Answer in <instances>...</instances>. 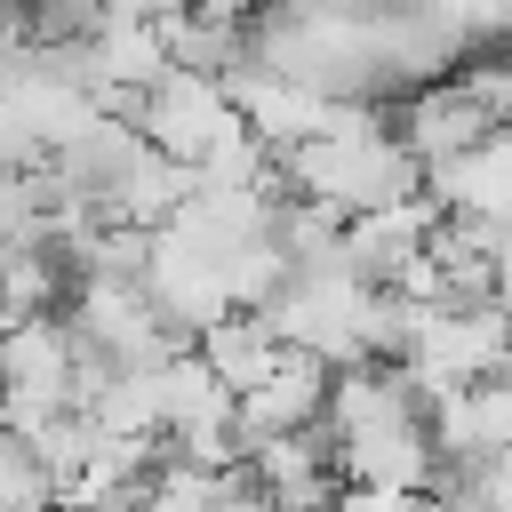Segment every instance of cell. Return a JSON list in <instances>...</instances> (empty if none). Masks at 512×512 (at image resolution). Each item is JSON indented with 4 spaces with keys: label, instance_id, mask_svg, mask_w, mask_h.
<instances>
[{
    "label": "cell",
    "instance_id": "obj_1",
    "mask_svg": "<svg viewBox=\"0 0 512 512\" xmlns=\"http://www.w3.org/2000/svg\"><path fill=\"white\" fill-rule=\"evenodd\" d=\"M0 512H48V472L32 464L24 432L0 424Z\"/></svg>",
    "mask_w": 512,
    "mask_h": 512
},
{
    "label": "cell",
    "instance_id": "obj_2",
    "mask_svg": "<svg viewBox=\"0 0 512 512\" xmlns=\"http://www.w3.org/2000/svg\"><path fill=\"white\" fill-rule=\"evenodd\" d=\"M328 512H424V496H408V488H336V504Z\"/></svg>",
    "mask_w": 512,
    "mask_h": 512
},
{
    "label": "cell",
    "instance_id": "obj_3",
    "mask_svg": "<svg viewBox=\"0 0 512 512\" xmlns=\"http://www.w3.org/2000/svg\"><path fill=\"white\" fill-rule=\"evenodd\" d=\"M504 464H512V448H504Z\"/></svg>",
    "mask_w": 512,
    "mask_h": 512
}]
</instances>
